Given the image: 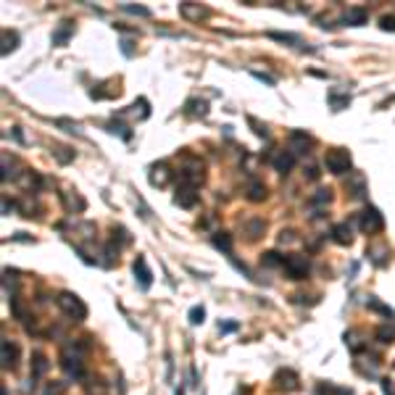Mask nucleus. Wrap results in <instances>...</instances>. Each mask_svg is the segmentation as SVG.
Masks as SVG:
<instances>
[{
	"label": "nucleus",
	"mask_w": 395,
	"mask_h": 395,
	"mask_svg": "<svg viewBox=\"0 0 395 395\" xmlns=\"http://www.w3.org/2000/svg\"><path fill=\"white\" fill-rule=\"evenodd\" d=\"M58 306H61L66 316L74 319V321H85L87 319V306L74 293H61V295H58Z\"/></svg>",
	"instance_id": "f257e3e1"
},
{
	"label": "nucleus",
	"mask_w": 395,
	"mask_h": 395,
	"mask_svg": "<svg viewBox=\"0 0 395 395\" xmlns=\"http://www.w3.org/2000/svg\"><path fill=\"white\" fill-rule=\"evenodd\" d=\"M324 164H327V169L332 174H351V153H348L345 148H332L327 158H324Z\"/></svg>",
	"instance_id": "f03ea898"
},
{
	"label": "nucleus",
	"mask_w": 395,
	"mask_h": 395,
	"mask_svg": "<svg viewBox=\"0 0 395 395\" xmlns=\"http://www.w3.org/2000/svg\"><path fill=\"white\" fill-rule=\"evenodd\" d=\"M308 269H311V264H308L306 255H287L285 258V272H287L290 280H306Z\"/></svg>",
	"instance_id": "7ed1b4c3"
},
{
	"label": "nucleus",
	"mask_w": 395,
	"mask_h": 395,
	"mask_svg": "<svg viewBox=\"0 0 395 395\" xmlns=\"http://www.w3.org/2000/svg\"><path fill=\"white\" fill-rule=\"evenodd\" d=\"M361 229L366 232V235H377V232L385 229V216L379 214V208L369 206L366 211L361 214Z\"/></svg>",
	"instance_id": "20e7f679"
},
{
	"label": "nucleus",
	"mask_w": 395,
	"mask_h": 395,
	"mask_svg": "<svg viewBox=\"0 0 395 395\" xmlns=\"http://www.w3.org/2000/svg\"><path fill=\"white\" fill-rule=\"evenodd\" d=\"M61 366L66 369V374H69V377H74V379L82 377V358H79V353L74 351V345H69L66 351H63V356H61Z\"/></svg>",
	"instance_id": "39448f33"
},
{
	"label": "nucleus",
	"mask_w": 395,
	"mask_h": 395,
	"mask_svg": "<svg viewBox=\"0 0 395 395\" xmlns=\"http://www.w3.org/2000/svg\"><path fill=\"white\" fill-rule=\"evenodd\" d=\"M174 203L182 206V208H195V206H198V192H195V187H190V184H182V187L177 190V195H174Z\"/></svg>",
	"instance_id": "423d86ee"
},
{
	"label": "nucleus",
	"mask_w": 395,
	"mask_h": 395,
	"mask_svg": "<svg viewBox=\"0 0 395 395\" xmlns=\"http://www.w3.org/2000/svg\"><path fill=\"white\" fill-rule=\"evenodd\" d=\"M274 385L280 390H298V374L290 369H280L274 374Z\"/></svg>",
	"instance_id": "0eeeda50"
},
{
	"label": "nucleus",
	"mask_w": 395,
	"mask_h": 395,
	"mask_svg": "<svg viewBox=\"0 0 395 395\" xmlns=\"http://www.w3.org/2000/svg\"><path fill=\"white\" fill-rule=\"evenodd\" d=\"M345 190L351 192L353 198H361V195L366 192V179H364V174H358V171H353V174H348Z\"/></svg>",
	"instance_id": "6e6552de"
},
{
	"label": "nucleus",
	"mask_w": 395,
	"mask_h": 395,
	"mask_svg": "<svg viewBox=\"0 0 395 395\" xmlns=\"http://www.w3.org/2000/svg\"><path fill=\"white\" fill-rule=\"evenodd\" d=\"M135 277H137V285H140V290H148L150 282H153V274H150V269H148V264H145L143 255L135 261Z\"/></svg>",
	"instance_id": "1a4fd4ad"
},
{
	"label": "nucleus",
	"mask_w": 395,
	"mask_h": 395,
	"mask_svg": "<svg viewBox=\"0 0 395 395\" xmlns=\"http://www.w3.org/2000/svg\"><path fill=\"white\" fill-rule=\"evenodd\" d=\"M148 179H150V184H153V187H164V184L169 182V171H166V164H156V166H150Z\"/></svg>",
	"instance_id": "9d476101"
},
{
	"label": "nucleus",
	"mask_w": 395,
	"mask_h": 395,
	"mask_svg": "<svg viewBox=\"0 0 395 395\" xmlns=\"http://www.w3.org/2000/svg\"><path fill=\"white\" fill-rule=\"evenodd\" d=\"M311 137L306 132H293L290 135V148H293V153H306V150L311 148Z\"/></svg>",
	"instance_id": "9b49d317"
},
{
	"label": "nucleus",
	"mask_w": 395,
	"mask_h": 395,
	"mask_svg": "<svg viewBox=\"0 0 395 395\" xmlns=\"http://www.w3.org/2000/svg\"><path fill=\"white\" fill-rule=\"evenodd\" d=\"M16 358H19V348L11 343V340H3V369H16Z\"/></svg>",
	"instance_id": "f8f14e48"
},
{
	"label": "nucleus",
	"mask_w": 395,
	"mask_h": 395,
	"mask_svg": "<svg viewBox=\"0 0 395 395\" xmlns=\"http://www.w3.org/2000/svg\"><path fill=\"white\" fill-rule=\"evenodd\" d=\"M366 19H369V14H366V8H361V6H356V8H348V14H345V24H351V27H361V24H366Z\"/></svg>",
	"instance_id": "ddd939ff"
},
{
	"label": "nucleus",
	"mask_w": 395,
	"mask_h": 395,
	"mask_svg": "<svg viewBox=\"0 0 395 395\" xmlns=\"http://www.w3.org/2000/svg\"><path fill=\"white\" fill-rule=\"evenodd\" d=\"M366 255L371 261H374L377 266H385L387 261H390V250L385 248V245H369L366 248Z\"/></svg>",
	"instance_id": "4468645a"
},
{
	"label": "nucleus",
	"mask_w": 395,
	"mask_h": 395,
	"mask_svg": "<svg viewBox=\"0 0 395 395\" xmlns=\"http://www.w3.org/2000/svg\"><path fill=\"white\" fill-rule=\"evenodd\" d=\"M332 240L338 242V245H351V242H353L351 227H348V224H335L332 227Z\"/></svg>",
	"instance_id": "2eb2a0df"
},
{
	"label": "nucleus",
	"mask_w": 395,
	"mask_h": 395,
	"mask_svg": "<svg viewBox=\"0 0 395 395\" xmlns=\"http://www.w3.org/2000/svg\"><path fill=\"white\" fill-rule=\"evenodd\" d=\"M48 358H45L42 353H34V361H32V377H42L45 371H48Z\"/></svg>",
	"instance_id": "dca6fc26"
},
{
	"label": "nucleus",
	"mask_w": 395,
	"mask_h": 395,
	"mask_svg": "<svg viewBox=\"0 0 395 395\" xmlns=\"http://www.w3.org/2000/svg\"><path fill=\"white\" fill-rule=\"evenodd\" d=\"M214 245L219 250H224L227 255H232V237L227 235V232H216V235H214Z\"/></svg>",
	"instance_id": "f3484780"
},
{
	"label": "nucleus",
	"mask_w": 395,
	"mask_h": 395,
	"mask_svg": "<svg viewBox=\"0 0 395 395\" xmlns=\"http://www.w3.org/2000/svg\"><path fill=\"white\" fill-rule=\"evenodd\" d=\"M179 14H182L184 19H203L208 11H206V8H195V6H190V3H182V6H179Z\"/></svg>",
	"instance_id": "a211bd4d"
},
{
	"label": "nucleus",
	"mask_w": 395,
	"mask_h": 395,
	"mask_svg": "<svg viewBox=\"0 0 395 395\" xmlns=\"http://www.w3.org/2000/svg\"><path fill=\"white\" fill-rule=\"evenodd\" d=\"M293 161H295V156H293V153H280V156L274 158V166H277V171L287 174V171H290V166H293Z\"/></svg>",
	"instance_id": "6ab92c4d"
},
{
	"label": "nucleus",
	"mask_w": 395,
	"mask_h": 395,
	"mask_svg": "<svg viewBox=\"0 0 395 395\" xmlns=\"http://www.w3.org/2000/svg\"><path fill=\"white\" fill-rule=\"evenodd\" d=\"M330 106H332V111H343V108L351 106V98H348V95H338V92H330Z\"/></svg>",
	"instance_id": "aec40b11"
},
{
	"label": "nucleus",
	"mask_w": 395,
	"mask_h": 395,
	"mask_svg": "<svg viewBox=\"0 0 395 395\" xmlns=\"http://www.w3.org/2000/svg\"><path fill=\"white\" fill-rule=\"evenodd\" d=\"M248 198H250V201H255V203L264 201V198H266V187H264L261 182H250V187H248Z\"/></svg>",
	"instance_id": "412c9836"
},
{
	"label": "nucleus",
	"mask_w": 395,
	"mask_h": 395,
	"mask_svg": "<svg viewBox=\"0 0 395 395\" xmlns=\"http://www.w3.org/2000/svg\"><path fill=\"white\" fill-rule=\"evenodd\" d=\"M366 306H369V308H371V311H379V313H385V316H390V319H392V316H395V311H392V308H387V306H385V303H379V300H377V298H374V295H371V298H369V300H366Z\"/></svg>",
	"instance_id": "4be33fe9"
},
{
	"label": "nucleus",
	"mask_w": 395,
	"mask_h": 395,
	"mask_svg": "<svg viewBox=\"0 0 395 395\" xmlns=\"http://www.w3.org/2000/svg\"><path fill=\"white\" fill-rule=\"evenodd\" d=\"M69 37H72V27L66 24V27H61V29H58V32L53 34V45H66V40H69Z\"/></svg>",
	"instance_id": "5701e85b"
},
{
	"label": "nucleus",
	"mask_w": 395,
	"mask_h": 395,
	"mask_svg": "<svg viewBox=\"0 0 395 395\" xmlns=\"http://www.w3.org/2000/svg\"><path fill=\"white\" fill-rule=\"evenodd\" d=\"M264 264H266V266H280V264L285 266V255L274 253V250H272V253H264Z\"/></svg>",
	"instance_id": "b1692460"
},
{
	"label": "nucleus",
	"mask_w": 395,
	"mask_h": 395,
	"mask_svg": "<svg viewBox=\"0 0 395 395\" xmlns=\"http://www.w3.org/2000/svg\"><path fill=\"white\" fill-rule=\"evenodd\" d=\"M203 319H206V308L203 306H195L190 311V324H195V327H198V324H203Z\"/></svg>",
	"instance_id": "393cba45"
},
{
	"label": "nucleus",
	"mask_w": 395,
	"mask_h": 395,
	"mask_svg": "<svg viewBox=\"0 0 395 395\" xmlns=\"http://www.w3.org/2000/svg\"><path fill=\"white\" fill-rule=\"evenodd\" d=\"M269 37H272V40H280V42H293V45L300 42L295 34H282V32H269Z\"/></svg>",
	"instance_id": "a878e982"
},
{
	"label": "nucleus",
	"mask_w": 395,
	"mask_h": 395,
	"mask_svg": "<svg viewBox=\"0 0 395 395\" xmlns=\"http://www.w3.org/2000/svg\"><path fill=\"white\" fill-rule=\"evenodd\" d=\"M3 42H6V45H3V55H6L8 50H14V48H16L19 37H16V34H8V32H3Z\"/></svg>",
	"instance_id": "bb28decb"
},
{
	"label": "nucleus",
	"mask_w": 395,
	"mask_h": 395,
	"mask_svg": "<svg viewBox=\"0 0 395 395\" xmlns=\"http://www.w3.org/2000/svg\"><path fill=\"white\" fill-rule=\"evenodd\" d=\"M187 106H190V108H187L190 113H198V116H206V113H208V108H206L203 100H201V103H198V100H190Z\"/></svg>",
	"instance_id": "cd10ccee"
},
{
	"label": "nucleus",
	"mask_w": 395,
	"mask_h": 395,
	"mask_svg": "<svg viewBox=\"0 0 395 395\" xmlns=\"http://www.w3.org/2000/svg\"><path fill=\"white\" fill-rule=\"evenodd\" d=\"M377 338H379L382 343H395V332L387 330V327H382V330H377Z\"/></svg>",
	"instance_id": "c85d7f7f"
},
{
	"label": "nucleus",
	"mask_w": 395,
	"mask_h": 395,
	"mask_svg": "<svg viewBox=\"0 0 395 395\" xmlns=\"http://www.w3.org/2000/svg\"><path fill=\"white\" fill-rule=\"evenodd\" d=\"M126 14H135V16H150V11L145 6H124Z\"/></svg>",
	"instance_id": "c756f323"
},
{
	"label": "nucleus",
	"mask_w": 395,
	"mask_h": 395,
	"mask_svg": "<svg viewBox=\"0 0 395 395\" xmlns=\"http://www.w3.org/2000/svg\"><path fill=\"white\" fill-rule=\"evenodd\" d=\"M330 198H332V195H330V190H319L316 195L311 198V203H316V206H321V203H330Z\"/></svg>",
	"instance_id": "7c9ffc66"
},
{
	"label": "nucleus",
	"mask_w": 395,
	"mask_h": 395,
	"mask_svg": "<svg viewBox=\"0 0 395 395\" xmlns=\"http://www.w3.org/2000/svg\"><path fill=\"white\" fill-rule=\"evenodd\" d=\"M379 27L385 32H395V16H382L379 19Z\"/></svg>",
	"instance_id": "2f4dec72"
},
{
	"label": "nucleus",
	"mask_w": 395,
	"mask_h": 395,
	"mask_svg": "<svg viewBox=\"0 0 395 395\" xmlns=\"http://www.w3.org/2000/svg\"><path fill=\"white\" fill-rule=\"evenodd\" d=\"M248 124H250L253 129H255V135H258V137H269V132H266V126H264V124H258V121L253 119V116H250V119H248Z\"/></svg>",
	"instance_id": "473e14b6"
},
{
	"label": "nucleus",
	"mask_w": 395,
	"mask_h": 395,
	"mask_svg": "<svg viewBox=\"0 0 395 395\" xmlns=\"http://www.w3.org/2000/svg\"><path fill=\"white\" fill-rule=\"evenodd\" d=\"M248 232H250V240H255L264 232V222H253L250 227H248Z\"/></svg>",
	"instance_id": "72a5a7b5"
},
{
	"label": "nucleus",
	"mask_w": 395,
	"mask_h": 395,
	"mask_svg": "<svg viewBox=\"0 0 395 395\" xmlns=\"http://www.w3.org/2000/svg\"><path fill=\"white\" fill-rule=\"evenodd\" d=\"M63 150H69V148H55V156H58V161H61V164H69L74 153H63Z\"/></svg>",
	"instance_id": "f704fd0d"
},
{
	"label": "nucleus",
	"mask_w": 395,
	"mask_h": 395,
	"mask_svg": "<svg viewBox=\"0 0 395 395\" xmlns=\"http://www.w3.org/2000/svg\"><path fill=\"white\" fill-rule=\"evenodd\" d=\"M255 79H261V82H266L269 87H274V77H269V74H264V72H250Z\"/></svg>",
	"instance_id": "c9c22d12"
},
{
	"label": "nucleus",
	"mask_w": 395,
	"mask_h": 395,
	"mask_svg": "<svg viewBox=\"0 0 395 395\" xmlns=\"http://www.w3.org/2000/svg\"><path fill=\"white\" fill-rule=\"evenodd\" d=\"M235 330H237V324H235V321H224V324L219 321V332H235Z\"/></svg>",
	"instance_id": "e433bc0d"
},
{
	"label": "nucleus",
	"mask_w": 395,
	"mask_h": 395,
	"mask_svg": "<svg viewBox=\"0 0 395 395\" xmlns=\"http://www.w3.org/2000/svg\"><path fill=\"white\" fill-rule=\"evenodd\" d=\"M382 392H385V395H395V385H392L390 379H382Z\"/></svg>",
	"instance_id": "4c0bfd02"
},
{
	"label": "nucleus",
	"mask_w": 395,
	"mask_h": 395,
	"mask_svg": "<svg viewBox=\"0 0 395 395\" xmlns=\"http://www.w3.org/2000/svg\"><path fill=\"white\" fill-rule=\"evenodd\" d=\"M121 53L124 55H132V42L129 40H121Z\"/></svg>",
	"instance_id": "58836bf2"
},
{
	"label": "nucleus",
	"mask_w": 395,
	"mask_h": 395,
	"mask_svg": "<svg viewBox=\"0 0 395 395\" xmlns=\"http://www.w3.org/2000/svg\"><path fill=\"white\" fill-rule=\"evenodd\" d=\"M293 240H295L293 232H282V235H280V242H282V245H285V242H293Z\"/></svg>",
	"instance_id": "ea45409f"
}]
</instances>
